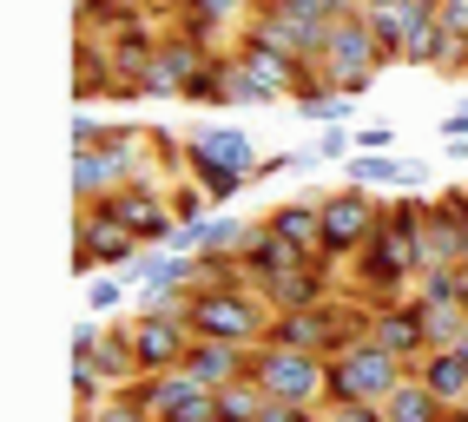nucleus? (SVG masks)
I'll return each mask as SVG.
<instances>
[{"label":"nucleus","mask_w":468,"mask_h":422,"mask_svg":"<svg viewBox=\"0 0 468 422\" xmlns=\"http://www.w3.org/2000/svg\"><path fill=\"white\" fill-rule=\"evenodd\" d=\"M271 225L284 231V237H291V245H297V251H303L310 264H330V258H324V198H297V205H277V211H271ZM330 270H336V264H330Z\"/></svg>","instance_id":"obj_16"},{"label":"nucleus","mask_w":468,"mask_h":422,"mask_svg":"<svg viewBox=\"0 0 468 422\" xmlns=\"http://www.w3.org/2000/svg\"><path fill=\"white\" fill-rule=\"evenodd\" d=\"M455 356H462V364H468V330H462V337H455Z\"/></svg>","instance_id":"obj_31"},{"label":"nucleus","mask_w":468,"mask_h":422,"mask_svg":"<svg viewBox=\"0 0 468 422\" xmlns=\"http://www.w3.org/2000/svg\"><path fill=\"white\" fill-rule=\"evenodd\" d=\"M192 343H198V330H192L185 311H145V317H133V350H139V370L145 376L178 370Z\"/></svg>","instance_id":"obj_7"},{"label":"nucleus","mask_w":468,"mask_h":422,"mask_svg":"<svg viewBox=\"0 0 468 422\" xmlns=\"http://www.w3.org/2000/svg\"><path fill=\"white\" fill-rule=\"evenodd\" d=\"M410 376H422L435 396H442V409H468V364H462L455 350H429V356H416Z\"/></svg>","instance_id":"obj_17"},{"label":"nucleus","mask_w":468,"mask_h":422,"mask_svg":"<svg viewBox=\"0 0 468 422\" xmlns=\"http://www.w3.org/2000/svg\"><path fill=\"white\" fill-rule=\"evenodd\" d=\"M139 237L112 218V211L100 205H80V218H73V278H100V270H126L139 264Z\"/></svg>","instance_id":"obj_4"},{"label":"nucleus","mask_w":468,"mask_h":422,"mask_svg":"<svg viewBox=\"0 0 468 422\" xmlns=\"http://www.w3.org/2000/svg\"><path fill=\"white\" fill-rule=\"evenodd\" d=\"M336 297V270L330 264H297L291 278H277V284H264V304L284 317V311H317V304H330Z\"/></svg>","instance_id":"obj_12"},{"label":"nucleus","mask_w":468,"mask_h":422,"mask_svg":"<svg viewBox=\"0 0 468 422\" xmlns=\"http://www.w3.org/2000/svg\"><path fill=\"white\" fill-rule=\"evenodd\" d=\"M126 270H100V278H86V311L92 317H106V311H119V304H126Z\"/></svg>","instance_id":"obj_24"},{"label":"nucleus","mask_w":468,"mask_h":422,"mask_svg":"<svg viewBox=\"0 0 468 422\" xmlns=\"http://www.w3.org/2000/svg\"><path fill=\"white\" fill-rule=\"evenodd\" d=\"M377 225H383V205L369 198L363 185L330 192V198H324V258H330V264L356 258L369 237H377Z\"/></svg>","instance_id":"obj_6"},{"label":"nucleus","mask_w":468,"mask_h":422,"mask_svg":"<svg viewBox=\"0 0 468 422\" xmlns=\"http://www.w3.org/2000/svg\"><path fill=\"white\" fill-rule=\"evenodd\" d=\"M238 258H244V278H251L258 290H264V284H277V278H291L297 264H310V258H303L291 237L271 225V218H258V225H251V237H244V251H238Z\"/></svg>","instance_id":"obj_10"},{"label":"nucleus","mask_w":468,"mask_h":422,"mask_svg":"<svg viewBox=\"0 0 468 422\" xmlns=\"http://www.w3.org/2000/svg\"><path fill=\"white\" fill-rule=\"evenodd\" d=\"M324 79L336 86V93H363L369 79H377V67H383V47H377V34H369V20H363V7L350 14V20H336L330 26V47H324Z\"/></svg>","instance_id":"obj_5"},{"label":"nucleus","mask_w":468,"mask_h":422,"mask_svg":"<svg viewBox=\"0 0 468 422\" xmlns=\"http://www.w3.org/2000/svg\"><path fill=\"white\" fill-rule=\"evenodd\" d=\"M100 211H112V218L126 225L139 245H165V237L178 231L172 198H165V192H152V185H126V192H112V198H100Z\"/></svg>","instance_id":"obj_8"},{"label":"nucleus","mask_w":468,"mask_h":422,"mask_svg":"<svg viewBox=\"0 0 468 422\" xmlns=\"http://www.w3.org/2000/svg\"><path fill=\"white\" fill-rule=\"evenodd\" d=\"M462 237H468V225H462V211L442 198V205H429L422 211V270H442V264H462ZM416 270V278H422Z\"/></svg>","instance_id":"obj_15"},{"label":"nucleus","mask_w":468,"mask_h":422,"mask_svg":"<svg viewBox=\"0 0 468 422\" xmlns=\"http://www.w3.org/2000/svg\"><path fill=\"white\" fill-rule=\"evenodd\" d=\"M422 304V330H429V350H455V337L468 330V311L462 304H435V297H416Z\"/></svg>","instance_id":"obj_22"},{"label":"nucleus","mask_w":468,"mask_h":422,"mask_svg":"<svg viewBox=\"0 0 468 422\" xmlns=\"http://www.w3.org/2000/svg\"><path fill=\"white\" fill-rule=\"evenodd\" d=\"M330 422H389V416H383V403H336Z\"/></svg>","instance_id":"obj_28"},{"label":"nucleus","mask_w":468,"mask_h":422,"mask_svg":"<svg viewBox=\"0 0 468 422\" xmlns=\"http://www.w3.org/2000/svg\"><path fill=\"white\" fill-rule=\"evenodd\" d=\"M205 59H211V53H205L192 34H178V26H172V34L152 47V67H145V79H139V86H145V100H165V93L185 100V79H192Z\"/></svg>","instance_id":"obj_9"},{"label":"nucleus","mask_w":468,"mask_h":422,"mask_svg":"<svg viewBox=\"0 0 468 422\" xmlns=\"http://www.w3.org/2000/svg\"><path fill=\"white\" fill-rule=\"evenodd\" d=\"M185 317H192L198 337H218V343H271V304H264V290L258 284H244V290H185Z\"/></svg>","instance_id":"obj_1"},{"label":"nucleus","mask_w":468,"mask_h":422,"mask_svg":"<svg viewBox=\"0 0 468 422\" xmlns=\"http://www.w3.org/2000/svg\"><path fill=\"white\" fill-rule=\"evenodd\" d=\"M185 172H192V185H205V192H211V205H225V198H238L244 185H251V172L218 165V159H198V153H185Z\"/></svg>","instance_id":"obj_20"},{"label":"nucleus","mask_w":468,"mask_h":422,"mask_svg":"<svg viewBox=\"0 0 468 422\" xmlns=\"http://www.w3.org/2000/svg\"><path fill=\"white\" fill-rule=\"evenodd\" d=\"M112 126H106V119L100 112H73V153H86V145H100Z\"/></svg>","instance_id":"obj_26"},{"label":"nucleus","mask_w":468,"mask_h":422,"mask_svg":"<svg viewBox=\"0 0 468 422\" xmlns=\"http://www.w3.org/2000/svg\"><path fill=\"white\" fill-rule=\"evenodd\" d=\"M442 132H449V139H468V100H462V112L442 119Z\"/></svg>","instance_id":"obj_30"},{"label":"nucleus","mask_w":468,"mask_h":422,"mask_svg":"<svg viewBox=\"0 0 468 422\" xmlns=\"http://www.w3.org/2000/svg\"><path fill=\"white\" fill-rule=\"evenodd\" d=\"M402 376H410V364L389 356L377 337H369V343H356V350L330 356V370H324V403H330V409H336V403H389Z\"/></svg>","instance_id":"obj_2"},{"label":"nucleus","mask_w":468,"mask_h":422,"mask_svg":"<svg viewBox=\"0 0 468 422\" xmlns=\"http://www.w3.org/2000/svg\"><path fill=\"white\" fill-rule=\"evenodd\" d=\"M258 422H330L324 409H303V403H264Z\"/></svg>","instance_id":"obj_27"},{"label":"nucleus","mask_w":468,"mask_h":422,"mask_svg":"<svg viewBox=\"0 0 468 422\" xmlns=\"http://www.w3.org/2000/svg\"><path fill=\"white\" fill-rule=\"evenodd\" d=\"M350 153H356V132L350 126H324V139H317L310 159H350Z\"/></svg>","instance_id":"obj_25"},{"label":"nucleus","mask_w":468,"mask_h":422,"mask_svg":"<svg viewBox=\"0 0 468 422\" xmlns=\"http://www.w3.org/2000/svg\"><path fill=\"white\" fill-rule=\"evenodd\" d=\"M402 172H410L402 159L369 153V159H350V172H343V178H350V185H363V192H377V185H402Z\"/></svg>","instance_id":"obj_23"},{"label":"nucleus","mask_w":468,"mask_h":422,"mask_svg":"<svg viewBox=\"0 0 468 422\" xmlns=\"http://www.w3.org/2000/svg\"><path fill=\"white\" fill-rule=\"evenodd\" d=\"M152 7H178V0H152Z\"/></svg>","instance_id":"obj_32"},{"label":"nucleus","mask_w":468,"mask_h":422,"mask_svg":"<svg viewBox=\"0 0 468 422\" xmlns=\"http://www.w3.org/2000/svg\"><path fill=\"white\" fill-rule=\"evenodd\" d=\"M185 153H198V159H218V165H238V172H251V178H258V145L244 139L238 126H211V132H192V139H185Z\"/></svg>","instance_id":"obj_18"},{"label":"nucleus","mask_w":468,"mask_h":422,"mask_svg":"<svg viewBox=\"0 0 468 422\" xmlns=\"http://www.w3.org/2000/svg\"><path fill=\"white\" fill-rule=\"evenodd\" d=\"M251 343H218V337H198L192 350H185V364L178 370H192L205 389H225V383H238V376H251Z\"/></svg>","instance_id":"obj_11"},{"label":"nucleus","mask_w":468,"mask_h":422,"mask_svg":"<svg viewBox=\"0 0 468 422\" xmlns=\"http://www.w3.org/2000/svg\"><path fill=\"white\" fill-rule=\"evenodd\" d=\"M369 337H377L389 356H402V364L429 356V330H422V304H416V297H410V304H377V323H369Z\"/></svg>","instance_id":"obj_13"},{"label":"nucleus","mask_w":468,"mask_h":422,"mask_svg":"<svg viewBox=\"0 0 468 422\" xmlns=\"http://www.w3.org/2000/svg\"><path fill=\"white\" fill-rule=\"evenodd\" d=\"M324 370H330V356H310V350H291V343H258V356H251V376L264 383V396L271 403H303V409L324 403Z\"/></svg>","instance_id":"obj_3"},{"label":"nucleus","mask_w":468,"mask_h":422,"mask_svg":"<svg viewBox=\"0 0 468 422\" xmlns=\"http://www.w3.org/2000/svg\"><path fill=\"white\" fill-rule=\"evenodd\" d=\"M231 20H251V0H178L172 7V26L192 34L198 47H218Z\"/></svg>","instance_id":"obj_14"},{"label":"nucleus","mask_w":468,"mask_h":422,"mask_svg":"<svg viewBox=\"0 0 468 422\" xmlns=\"http://www.w3.org/2000/svg\"><path fill=\"white\" fill-rule=\"evenodd\" d=\"M383 416H389V422H449L442 396H435L422 376H402V383H396V396L383 403Z\"/></svg>","instance_id":"obj_19"},{"label":"nucleus","mask_w":468,"mask_h":422,"mask_svg":"<svg viewBox=\"0 0 468 422\" xmlns=\"http://www.w3.org/2000/svg\"><path fill=\"white\" fill-rule=\"evenodd\" d=\"M389 145H396L389 126H356V153H389Z\"/></svg>","instance_id":"obj_29"},{"label":"nucleus","mask_w":468,"mask_h":422,"mask_svg":"<svg viewBox=\"0 0 468 422\" xmlns=\"http://www.w3.org/2000/svg\"><path fill=\"white\" fill-rule=\"evenodd\" d=\"M264 383L258 376H238V383H225V389H218V422H258L264 416Z\"/></svg>","instance_id":"obj_21"}]
</instances>
